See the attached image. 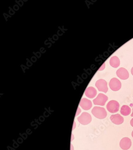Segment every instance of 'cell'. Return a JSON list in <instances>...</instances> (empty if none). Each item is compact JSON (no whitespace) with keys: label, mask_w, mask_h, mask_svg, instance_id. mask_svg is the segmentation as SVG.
<instances>
[{"label":"cell","mask_w":133,"mask_h":150,"mask_svg":"<svg viewBox=\"0 0 133 150\" xmlns=\"http://www.w3.org/2000/svg\"><path fill=\"white\" fill-rule=\"evenodd\" d=\"M92 115L98 119H104L107 116V112L103 107H94L91 110Z\"/></svg>","instance_id":"1"},{"label":"cell","mask_w":133,"mask_h":150,"mask_svg":"<svg viewBox=\"0 0 133 150\" xmlns=\"http://www.w3.org/2000/svg\"><path fill=\"white\" fill-rule=\"evenodd\" d=\"M106 108L108 111L111 113H115L119 110L120 104L116 100H112L108 103Z\"/></svg>","instance_id":"2"},{"label":"cell","mask_w":133,"mask_h":150,"mask_svg":"<svg viewBox=\"0 0 133 150\" xmlns=\"http://www.w3.org/2000/svg\"><path fill=\"white\" fill-rule=\"evenodd\" d=\"M78 122L82 125H87L90 123L92 120L91 115L87 112H83L77 118Z\"/></svg>","instance_id":"3"},{"label":"cell","mask_w":133,"mask_h":150,"mask_svg":"<svg viewBox=\"0 0 133 150\" xmlns=\"http://www.w3.org/2000/svg\"><path fill=\"white\" fill-rule=\"evenodd\" d=\"M108 100V97L102 93H99L96 98L93 100L94 104L96 105L103 106Z\"/></svg>","instance_id":"4"},{"label":"cell","mask_w":133,"mask_h":150,"mask_svg":"<svg viewBox=\"0 0 133 150\" xmlns=\"http://www.w3.org/2000/svg\"><path fill=\"white\" fill-rule=\"evenodd\" d=\"M95 86L99 91L106 93L108 90L107 83L105 80L102 79H100L97 81L96 83Z\"/></svg>","instance_id":"5"},{"label":"cell","mask_w":133,"mask_h":150,"mask_svg":"<svg viewBox=\"0 0 133 150\" xmlns=\"http://www.w3.org/2000/svg\"><path fill=\"white\" fill-rule=\"evenodd\" d=\"M109 86L110 89L114 91H117L120 89L122 84L119 80L114 78L111 79L109 82Z\"/></svg>","instance_id":"6"},{"label":"cell","mask_w":133,"mask_h":150,"mask_svg":"<svg viewBox=\"0 0 133 150\" xmlns=\"http://www.w3.org/2000/svg\"><path fill=\"white\" fill-rule=\"evenodd\" d=\"M132 145V141L128 137H124L120 141V147L122 149L127 150L130 149Z\"/></svg>","instance_id":"7"},{"label":"cell","mask_w":133,"mask_h":150,"mask_svg":"<svg viewBox=\"0 0 133 150\" xmlns=\"http://www.w3.org/2000/svg\"><path fill=\"white\" fill-rule=\"evenodd\" d=\"M116 74L122 80H126L129 77L128 71L124 68H120L117 71Z\"/></svg>","instance_id":"8"},{"label":"cell","mask_w":133,"mask_h":150,"mask_svg":"<svg viewBox=\"0 0 133 150\" xmlns=\"http://www.w3.org/2000/svg\"><path fill=\"white\" fill-rule=\"evenodd\" d=\"M80 106L84 110H88L91 109L92 104L91 100L86 98H83L80 103Z\"/></svg>","instance_id":"9"},{"label":"cell","mask_w":133,"mask_h":150,"mask_svg":"<svg viewBox=\"0 0 133 150\" xmlns=\"http://www.w3.org/2000/svg\"><path fill=\"white\" fill-rule=\"evenodd\" d=\"M110 119L112 122L115 125H121L124 122V118L119 114L112 115L110 117Z\"/></svg>","instance_id":"10"},{"label":"cell","mask_w":133,"mask_h":150,"mask_svg":"<svg viewBox=\"0 0 133 150\" xmlns=\"http://www.w3.org/2000/svg\"><path fill=\"white\" fill-rule=\"evenodd\" d=\"M96 90L92 86L88 87L85 91V95L87 97L90 98H94L97 95Z\"/></svg>","instance_id":"11"},{"label":"cell","mask_w":133,"mask_h":150,"mask_svg":"<svg viewBox=\"0 0 133 150\" xmlns=\"http://www.w3.org/2000/svg\"><path fill=\"white\" fill-rule=\"evenodd\" d=\"M110 64L112 67L115 68L118 67L120 64V62L118 57L115 56L112 57L110 60Z\"/></svg>","instance_id":"12"},{"label":"cell","mask_w":133,"mask_h":150,"mask_svg":"<svg viewBox=\"0 0 133 150\" xmlns=\"http://www.w3.org/2000/svg\"><path fill=\"white\" fill-rule=\"evenodd\" d=\"M131 109L130 107L126 105L122 106L120 110V112L122 115L125 116H128L130 114Z\"/></svg>","instance_id":"13"},{"label":"cell","mask_w":133,"mask_h":150,"mask_svg":"<svg viewBox=\"0 0 133 150\" xmlns=\"http://www.w3.org/2000/svg\"><path fill=\"white\" fill-rule=\"evenodd\" d=\"M80 112H81V110L80 109L79 107H78V110H77V112H76V116H77L78 115H79V114L80 113Z\"/></svg>","instance_id":"14"},{"label":"cell","mask_w":133,"mask_h":150,"mask_svg":"<svg viewBox=\"0 0 133 150\" xmlns=\"http://www.w3.org/2000/svg\"><path fill=\"white\" fill-rule=\"evenodd\" d=\"M105 63L102 65V67L100 68V69H99V71H102V70H103V69L105 68Z\"/></svg>","instance_id":"15"},{"label":"cell","mask_w":133,"mask_h":150,"mask_svg":"<svg viewBox=\"0 0 133 150\" xmlns=\"http://www.w3.org/2000/svg\"><path fill=\"white\" fill-rule=\"evenodd\" d=\"M130 124L133 127V118L131 119L130 121Z\"/></svg>","instance_id":"16"},{"label":"cell","mask_w":133,"mask_h":150,"mask_svg":"<svg viewBox=\"0 0 133 150\" xmlns=\"http://www.w3.org/2000/svg\"><path fill=\"white\" fill-rule=\"evenodd\" d=\"M131 72L132 75L133 76V67L131 69Z\"/></svg>","instance_id":"17"},{"label":"cell","mask_w":133,"mask_h":150,"mask_svg":"<svg viewBox=\"0 0 133 150\" xmlns=\"http://www.w3.org/2000/svg\"><path fill=\"white\" fill-rule=\"evenodd\" d=\"M75 124H76V123H75V122H74V127L73 128V130H74L75 128L76 127H75Z\"/></svg>","instance_id":"18"},{"label":"cell","mask_w":133,"mask_h":150,"mask_svg":"<svg viewBox=\"0 0 133 150\" xmlns=\"http://www.w3.org/2000/svg\"><path fill=\"white\" fill-rule=\"evenodd\" d=\"M131 116L132 117H133V109L132 113L131 115Z\"/></svg>","instance_id":"19"},{"label":"cell","mask_w":133,"mask_h":150,"mask_svg":"<svg viewBox=\"0 0 133 150\" xmlns=\"http://www.w3.org/2000/svg\"><path fill=\"white\" fill-rule=\"evenodd\" d=\"M132 137L133 138V131L132 132Z\"/></svg>","instance_id":"20"}]
</instances>
